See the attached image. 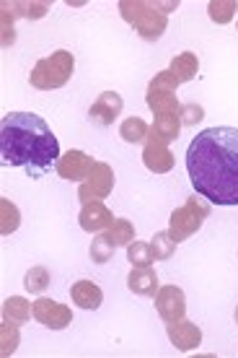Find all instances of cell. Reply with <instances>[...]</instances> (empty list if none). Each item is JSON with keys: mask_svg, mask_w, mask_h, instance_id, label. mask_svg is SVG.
<instances>
[{"mask_svg": "<svg viewBox=\"0 0 238 358\" xmlns=\"http://www.w3.org/2000/svg\"><path fill=\"white\" fill-rule=\"evenodd\" d=\"M197 195L212 206H238V127H207L186 148Z\"/></svg>", "mask_w": 238, "mask_h": 358, "instance_id": "cell-1", "label": "cell"}, {"mask_svg": "<svg viewBox=\"0 0 238 358\" xmlns=\"http://www.w3.org/2000/svg\"><path fill=\"white\" fill-rule=\"evenodd\" d=\"M0 159L6 166L27 169L31 179L57 166L60 143L52 127L34 112H8L0 122Z\"/></svg>", "mask_w": 238, "mask_h": 358, "instance_id": "cell-2", "label": "cell"}, {"mask_svg": "<svg viewBox=\"0 0 238 358\" xmlns=\"http://www.w3.org/2000/svg\"><path fill=\"white\" fill-rule=\"evenodd\" d=\"M179 0H168V3H148V0H122L119 3V13L127 24H133L135 31L156 42L168 27V10H177Z\"/></svg>", "mask_w": 238, "mask_h": 358, "instance_id": "cell-3", "label": "cell"}, {"mask_svg": "<svg viewBox=\"0 0 238 358\" xmlns=\"http://www.w3.org/2000/svg\"><path fill=\"white\" fill-rule=\"evenodd\" d=\"M73 71H75V57L68 50H57V52H52L50 57H42L34 65L29 81L39 91H54L70 81Z\"/></svg>", "mask_w": 238, "mask_h": 358, "instance_id": "cell-4", "label": "cell"}, {"mask_svg": "<svg viewBox=\"0 0 238 358\" xmlns=\"http://www.w3.org/2000/svg\"><path fill=\"white\" fill-rule=\"evenodd\" d=\"M210 215V203L207 200H200V197H189L184 206L177 208L171 213V221H168V234L174 236V242H184L192 234H197L202 229L204 218Z\"/></svg>", "mask_w": 238, "mask_h": 358, "instance_id": "cell-5", "label": "cell"}, {"mask_svg": "<svg viewBox=\"0 0 238 358\" xmlns=\"http://www.w3.org/2000/svg\"><path fill=\"white\" fill-rule=\"evenodd\" d=\"M181 86V83L177 81V76L171 71H161L153 81H150L148 86V96H145V101H148L150 112L156 117H163V115H179V109H181V104H179L177 99V89Z\"/></svg>", "mask_w": 238, "mask_h": 358, "instance_id": "cell-6", "label": "cell"}, {"mask_svg": "<svg viewBox=\"0 0 238 358\" xmlns=\"http://www.w3.org/2000/svg\"><path fill=\"white\" fill-rule=\"evenodd\" d=\"M114 189V169L104 162H96L94 171L89 174L86 182H80L78 187V200L80 203H94V200H104L112 195Z\"/></svg>", "mask_w": 238, "mask_h": 358, "instance_id": "cell-7", "label": "cell"}, {"mask_svg": "<svg viewBox=\"0 0 238 358\" xmlns=\"http://www.w3.org/2000/svg\"><path fill=\"white\" fill-rule=\"evenodd\" d=\"M34 320L50 330H65L73 324V309L60 304L54 299H36L34 301Z\"/></svg>", "mask_w": 238, "mask_h": 358, "instance_id": "cell-8", "label": "cell"}, {"mask_svg": "<svg viewBox=\"0 0 238 358\" xmlns=\"http://www.w3.org/2000/svg\"><path fill=\"white\" fill-rule=\"evenodd\" d=\"M142 164L153 174H166L174 169V153L168 151V143L156 133H148V141L142 143Z\"/></svg>", "mask_w": 238, "mask_h": 358, "instance_id": "cell-9", "label": "cell"}, {"mask_svg": "<svg viewBox=\"0 0 238 358\" xmlns=\"http://www.w3.org/2000/svg\"><path fill=\"white\" fill-rule=\"evenodd\" d=\"M156 312L163 322H179L186 314V296L179 286H163L156 294Z\"/></svg>", "mask_w": 238, "mask_h": 358, "instance_id": "cell-10", "label": "cell"}, {"mask_svg": "<svg viewBox=\"0 0 238 358\" xmlns=\"http://www.w3.org/2000/svg\"><path fill=\"white\" fill-rule=\"evenodd\" d=\"M122 107H124V99L119 96L117 91H104V94H98V99L91 104L89 120L98 127H109V125H114V120L122 115Z\"/></svg>", "mask_w": 238, "mask_h": 358, "instance_id": "cell-11", "label": "cell"}, {"mask_svg": "<svg viewBox=\"0 0 238 358\" xmlns=\"http://www.w3.org/2000/svg\"><path fill=\"white\" fill-rule=\"evenodd\" d=\"M94 166H96V162L91 159L89 153L83 151H68L65 156H60V162H57V174H60L62 179H68V182H86L89 179V174L94 171Z\"/></svg>", "mask_w": 238, "mask_h": 358, "instance_id": "cell-12", "label": "cell"}, {"mask_svg": "<svg viewBox=\"0 0 238 358\" xmlns=\"http://www.w3.org/2000/svg\"><path fill=\"white\" fill-rule=\"evenodd\" d=\"M78 221L83 231L101 234L114 224V215H112V210H109L101 200H94V203H83V210H80Z\"/></svg>", "mask_w": 238, "mask_h": 358, "instance_id": "cell-13", "label": "cell"}, {"mask_svg": "<svg viewBox=\"0 0 238 358\" xmlns=\"http://www.w3.org/2000/svg\"><path fill=\"white\" fill-rule=\"evenodd\" d=\"M166 335H168V341H171V345H174V348H179L181 353L200 348V343H202V330H200L194 322H186V320L168 322L166 324Z\"/></svg>", "mask_w": 238, "mask_h": 358, "instance_id": "cell-14", "label": "cell"}, {"mask_svg": "<svg viewBox=\"0 0 238 358\" xmlns=\"http://www.w3.org/2000/svg\"><path fill=\"white\" fill-rule=\"evenodd\" d=\"M70 299L75 306L91 312V309H98V306H101L104 291H101L94 280H78V283H73V288H70Z\"/></svg>", "mask_w": 238, "mask_h": 358, "instance_id": "cell-15", "label": "cell"}, {"mask_svg": "<svg viewBox=\"0 0 238 358\" xmlns=\"http://www.w3.org/2000/svg\"><path fill=\"white\" fill-rule=\"evenodd\" d=\"M127 288L137 296H156L158 294V275L153 268H133L127 275Z\"/></svg>", "mask_w": 238, "mask_h": 358, "instance_id": "cell-16", "label": "cell"}, {"mask_svg": "<svg viewBox=\"0 0 238 358\" xmlns=\"http://www.w3.org/2000/svg\"><path fill=\"white\" fill-rule=\"evenodd\" d=\"M29 317H34V304H29L24 296H10L3 304V322H13V324H27Z\"/></svg>", "mask_w": 238, "mask_h": 358, "instance_id": "cell-17", "label": "cell"}, {"mask_svg": "<svg viewBox=\"0 0 238 358\" xmlns=\"http://www.w3.org/2000/svg\"><path fill=\"white\" fill-rule=\"evenodd\" d=\"M168 71L177 76L179 83H186V81H192V78H197V73H200V60H197V55L194 52H181L171 60Z\"/></svg>", "mask_w": 238, "mask_h": 358, "instance_id": "cell-18", "label": "cell"}, {"mask_svg": "<svg viewBox=\"0 0 238 358\" xmlns=\"http://www.w3.org/2000/svg\"><path fill=\"white\" fill-rule=\"evenodd\" d=\"M148 133H150V125L142 120V117H127L122 125H119V135H122V141L127 143H145L148 141Z\"/></svg>", "mask_w": 238, "mask_h": 358, "instance_id": "cell-19", "label": "cell"}, {"mask_svg": "<svg viewBox=\"0 0 238 358\" xmlns=\"http://www.w3.org/2000/svg\"><path fill=\"white\" fill-rule=\"evenodd\" d=\"M104 234L114 247H127L130 242H135V226L127 218H114V224L109 226Z\"/></svg>", "mask_w": 238, "mask_h": 358, "instance_id": "cell-20", "label": "cell"}, {"mask_svg": "<svg viewBox=\"0 0 238 358\" xmlns=\"http://www.w3.org/2000/svg\"><path fill=\"white\" fill-rule=\"evenodd\" d=\"M179 130H181V120H179V115L156 117V122L150 125V133H156L158 138H163L166 143L177 141V138H179Z\"/></svg>", "mask_w": 238, "mask_h": 358, "instance_id": "cell-21", "label": "cell"}, {"mask_svg": "<svg viewBox=\"0 0 238 358\" xmlns=\"http://www.w3.org/2000/svg\"><path fill=\"white\" fill-rule=\"evenodd\" d=\"M177 244L174 236L168 231H158L153 239H150V252H153V260H168L174 252H177Z\"/></svg>", "mask_w": 238, "mask_h": 358, "instance_id": "cell-22", "label": "cell"}, {"mask_svg": "<svg viewBox=\"0 0 238 358\" xmlns=\"http://www.w3.org/2000/svg\"><path fill=\"white\" fill-rule=\"evenodd\" d=\"M127 260L133 262V268H150L153 265V252H150L148 242H130L127 244Z\"/></svg>", "mask_w": 238, "mask_h": 358, "instance_id": "cell-23", "label": "cell"}, {"mask_svg": "<svg viewBox=\"0 0 238 358\" xmlns=\"http://www.w3.org/2000/svg\"><path fill=\"white\" fill-rule=\"evenodd\" d=\"M114 244L106 239V234H96L94 236V242H91V260L98 262V265H106V262H112V257H114Z\"/></svg>", "mask_w": 238, "mask_h": 358, "instance_id": "cell-24", "label": "cell"}, {"mask_svg": "<svg viewBox=\"0 0 238 358\" xmlns=\"http://www.w3.org/2000/svg\"><path fill=\"white\" fill-rule=\"evenodd\" d=\"M236 10L238 6L233 0H212L210 6H207V13H210V18L215 24H230Z\"/></svg>", "mask_w": 238, "mask_h": 358, "instance_id": "cell-25", "label": "cell"}, {"mask_svg": "<svg viewBox=\"0 0 238 358\" xmlns=\"http://www.w3.org/2000/svg\"><path fill=\"white\" fill-rule=\"evenodd\" d=\"M0 210H3L0 234H3V236H8V234H13L18 229V224H21V215H18V208L13 206L10 200H6V197H0Z\"/></svg>", "mask_w": 238, "mask_h": 358, "instance_id": "cell-26", "label": "cell"}, {"mask_svg": "<svg viewBox=\"0 0 238 358\" xmlns=\"http://www.w3.org/2000/svg\"><path fill=\"white\" fill-rule=\"evenodd\" d=\"M24 286L29 294H45L50 286V270L47 268H31L24 278Z\"/></svg>", "mask_w": 238, "mask_h": 358, "instance_id": "cell-27", "label": "cell"}, {"mask_svg": "<svg viewBox=\"0 0 238 358\" xmlns=\"http://www.w3.org/2000/svg\"><path fill=\"white\" fill-rule=\"evenodd\" d=\"M16 348H18V324L3 322V327H0V353L10 356Z\"/></svg>", "mask_w": 238, "mask_h": 358, "instance_id": "cell-28", "label": "cell"}, {"mask_svg": "<svg viewBox=\"0 0 238 358\" xmlns=\"http://www.w3.org/2000/svg\"><path fill=\"white\" fill-rule=\"evenodd\" d=\"M204 117V109L200 107V104H181V109H179V120H181V127H192L197 125L200 120Z\"/></svg>", "mask_w": 238, "mask_h": 358, "instance_id": "cell-29", "label": "cell"}, {"mask_svg": "<svg viewBox=\"0 0 238 358\" xmlns=\"http://www.w3.org/2000/svg\"><path fill=\"white\" fill-rule=\"evenodd\" d=\"M21 10L27 18H42L50 10V3H21Z\"/></svg>", "mask_w": 238, "mask_h": 358, "instance_id": "cell-30", "label": "cell"}, {"mask_svg": "<svg viewBox=\"0 0 238 358\" xmlns=\"http://www.w3.org/2000/svg\"><path fill=\"white\" fill-rule=\"evenodd\" d=\"M236 324H238V309H236Z\"/></svg>", "mask_w": 238, "mask_h": 358, "instance_id": "cell-31", "label": "cell"}]
</instances>
